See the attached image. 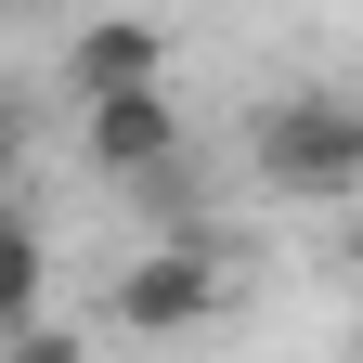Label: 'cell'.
<instances>
[{"label": "cell", "instance_id": "obj_1", "mask_svg": "<svg viewBox=\"0 0 363 363\" xmlns=\"http://www.w3.org/2000/svg\"><path fill=\"white\" fill-rule=\"evenodd\" d=\"M247 169L298 208H337L363 195V91H272L247 117Z\"/></svg>", "mask_w": 363, "mask_h": 363}, {"label": "cell", "instance_id": "obj_2", "mask_svg": "<svg viewBox=\"0 0 363 363\" xmlns=\"http://www.w3.org/2000/svg\"><path fill=\"white\" fill-rule=\"evenodd\" d=\"M78 169H104V182L182 169V104L169 91H104V104H78Z\"/></svg>", "mask_w": 363, "mask_h": 363}, {"label": "cell", "instance_id": "obj_3", "mask_svg": "<svg viewBox=\"0 0 363 363\" xmlns=\"http://www.w3.org/2000/svg\"><path fill=\"white\" fill-rule=\"evenodd\" d=\"M65 91L104 104V91H169V26L156 13H91L65 39Z\"/></svg>", "mask_w": 363, "mask_h": 363}, {"label": "cell", "instance_id": "obj_4", "mask_svg": "<svg viewBox=\"0 0 363 363\" xmlns=\"http://www.w3.org/2000/svg\"><path fill=\"white\" fill-rule=\"evenodd\" d=\"M208 311H220V259H208L195 234L156 247V259L117 286V325H130V337H182V325H208Z\"/></svg>", "mask_w": 363, "mask_h": 363}, {"label": "cell", "instance_id": "obj_5", "mask_svg": "<svg viewBox=\"0 0 363 363\" xmlns=\"http://www.w3.org/2000/svg\"><path fill=\"white\" fill-rule=\"evenodd\" d=\"M39 272H52V259H39V220L0 195V337H13V325H39Z\"/></svg>", "mask_w": 363, "mask_h": 363}, {"label": "cell", "instance_id": "obj_6", "mask_svg": "<svg viewBox=\"0 0 363 363\" xmlns=\"http://www.w3.org/2000/svg\"><path fill=\"white\" fill-rule=\"evenodd\" d=\"M0 363H91V350H78V325H13Z\"/></svg>", "mask_w": 363, "mask_h": 363}, {"label": "cell", "instance_id": "obj_7", "mask_svg": "<svg viewBox=\"0 0 363 363\" xmlns=\"http://www.w3.org/2000/svg\"><path fill=\"white\" fill-rule=\"evenodd\" d=\"M0 169H13V91H0Z\"/></svg>", "mask_w": 363, "mask_h": 363}, {"label": "cell", "instance_id": "obj_8", "mask_svg": "<svg viewBox=\"0 0 363 363\" xmlns=\"http://www.w3.org/2000/svg\"><path fill=\"white\" fill-rule=\"evenodd\" d=\"M13 13H39V0H0V26H13Z\"/></svg>", "mask_w": 363, "mask_h": 363}, {"label": "cell", "instance_id": "obj_9", "mask_svg": "<svg viewBox=\"0 0 363 363\" xmlns=\"http://www.w3.org/2000/svg\"><path fill=\"white\" fill-rule=\"evenodd\" d=\"M350 272H363V220H350Z\"/></svg>", "mask_w": 363, "mask_h": 363}, {"label": "cell", "instance_id": "obj_10", "mask_svg": "<svg viewBox=\"0 0 363 363\" xmlns=\"http://www.w3.org/2000/svg\"><path fill=\"white\" fill-rule=\"evenodd\" d=\"M350 363H363V350H350Z\"/></svg>", "mask_w": 363, "mask_h": 363}]
</instances>
